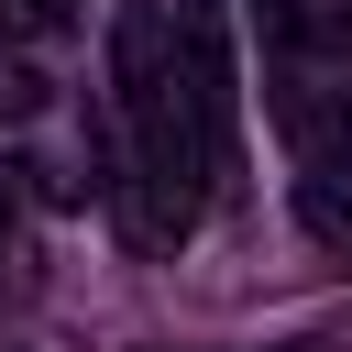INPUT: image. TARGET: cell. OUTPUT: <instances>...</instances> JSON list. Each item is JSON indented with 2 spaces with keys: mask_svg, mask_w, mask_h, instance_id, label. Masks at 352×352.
I'll return each mask as SVG.
<instances>
[{
  "mask_svg": "<svg viewBox=\"0 0 352 352\" xmlns=\"http://www.w3.org/2000/svg\"><path fill=\"white\" fill-rule=\"evenodd\" d=\"M22 209H33V187H22V165H11V154H0V253H11V242H22Z\"/></svg>",
  "mask_w": 352,
  "mask_h": 352,
  "instance_id": "3",
  "label": "cell"
},
{
  "mask_svg": "<svg viewBox=\"0 0 352 352\" xmlns=\"http://www.w3.org/2000/svg\"><path fill=\"white\" fill-rule=\"evenodd\" d=\"M242 154V77L220 0H121L110 11V198L143 253H176Z\"/></svg>",
  "mask_w": 352,
  "mask_h": 352,
  "instance_id": "1",
  "label": "cell"
},
{
  "mask_svg": "<svg viewBox=\"0 0 352 352\" xmlns=\"http://www.w3.org/2000/svg\"><path fill=\"white\" fill-rule=\"evenodd\" d=\"M77 22V0H0V33L11 44H44V33H66Z\"/></svg>",
  "mask_w": 352,
  "mask_h": 352,
  "instance_id": "2",
  "label": "cell"
}]
</instances>
